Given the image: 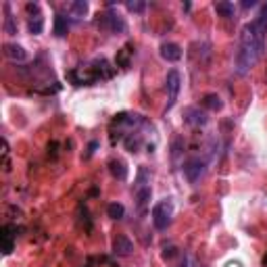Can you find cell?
Instances as JSON below:
<instances>
[{
	"instance_id": "27",
	"label": "cell",
	"mask_w": 267,
	"mask_h": 267,
	"mask_svg": "<svg viewBox=\"0 0 267 267\" xmlns=\"http://www.w3.org/2000/svg\"><path fill=\"white\" fill-rule=\"evenodd\" d=\"M263 263H265V267H267V255H265V261H263Z\"/></svg>"
},
{
	"instance_id": "12",
	"label": "cell",
	"mask_w": 267,
	"mask_h": 267,
	"mask_svg": "<svg viewBox=\"0 0 267 267\" xmlns=\"http://www.w3.org/2000/svg\"><path fill=\"white\" fill-rule=\"evenodd\" d=\"M5 57L9 61H13V63H17V61L21 63V61L27 59V52H25L23 46H19V44H5Z\"/></svg>"
},
{
	"instance_id": "14",
	"label": "cell",
	"mask_w": 267,
	"mask_h": 267,
	"mask_svg": "<svg viewBox=\"0 0 267 267\" xmlns=\"http://www.w3.org/2000/svg\"><path fill=\"white\" fill-rule=\"evenodd\" d=\"M109 171H111V176L117 178V180H125V178H128V167H125V163L119 161V159L109 161Z\"/></svg>"
},
{
	"instance_id": "4",
	"label": "cell",
	"mask_w": 267,
	"mask_h": 267,
	"mask_svg": "<svg viewBox=\"0 0 267 267\" xmlns=\"http://www.w3.org/2000/svg\"><path fill=\"white\" fill-rule=\"evenodd\" d=\"M171 217H174V202L169 198L161 200L159 205H154L152 209V224L156 230H165L171 224Z\"/></svg>"
},
{
	"instance_id": "3",
	"label": "cell",
	"mask_w": 267,
	"mask_h": 267,
	"mask_svg": "<svg viewBox=\"0 0 267 267\" xmlns=\"http://www.w3.org/2000/svg\"><path fill=\"white\" fill-rule=\"evenodd\" d=\"M134 194H136L138 209L144 213L146 207H148L150 194H152V190H150V176H148L146 167H140V169H138V180H136V184H134Z\"/></svg>"
},
{
	"instance_id": "1",
	"label": "cell",
	"mask_w": 267,
	"mask_h": 267,
	"mask_svg": "<svg viewBox=\"0 0 267 267\" xmlns=\"http://www.w3.org/2000/svg\"><path fill=\"white\" fill-rule=\"evenodd\" d=\"M265 36H267V5L261 9L257 17L246 23L240 31V48L236 55V73L246 75L257 65L265 50Z\"/></svg>"
},
{
	"instance_id": "13",
	"label": "cell",
	"mask_w": 267,
	"mask_h": 267,
	"mask_svg": "<svg viewBox=\"0 0 267 267\" xmlns=\"http://www.w3.org/2000/svg\"><path fill=\"white\" fill-rule=\"evenodd\" d=\"M27 27H29V31H31V34H34V36H40L42 31H44V17H42L40 9H38L36 13H31V15H29Z\"/></svg>"
},
{
	"instance_id": "20",
	"label": "cell",
	"mask_w": 267,
	"mask_h": 267,
	"mask_svg": "<svg viewBox=\"0 0 267 267\" xmlns=\"http://www.w3.org/2000/svg\"><path fill=\"white\" fill-rule=\"evenodd\" d=\"M106 213H109L111 219H123L125 209H123V205H119V202H111V205L106 207Z\"/></svg>"
},
{
	"instance_id": "10",
	"label": "cell",
	"mask_w": 267,
	"mask_h": 267,
	"mask_svg": "<svg viewBox=\"0 0 267 267\" xmlns=\"http://www.w3.org/2000/svg\"><path fill=\"white\" fill-rule=\"evenodd\" d=\"M15 228L13 226H3L0 230V242H3V255H11L15 246Z\"/></svg>"
},
{
	"instance_id": "7",
	"label": "cell",
	"mask_w": 267,
	"mask_h": 267,
	"mask_svg": "<svg viewBox=\"0 0 267 267\" xmlns=\"http://www.w3.org/2000/svg\"><path fill=\"white\" fill-rule=\"evenodd\" d=\"M205 171H207V163L202 159H190L184 165V176L190 184H196L202 176H205Z\"/></svg>"
},
{
	"instance_id": "15",
	"label": "cell",
	"mask_w": 267,
	"mask_h": 267,
	"mask_svg": "<svg viewBox=\"0 0 267 267\" xmlns=\"http://www.w3.org/2000/svg\"><path fill=\"white\" fill-rule=\"evenodd\" d=\"M67 29H69L67 17H65V15H57V17H55V36L63 38V36L67 34Z\"/></svg>"
},
{
	"instance_id": "16",
	"label": "cell",
	"mask_w": 267,
	"mask_h": 267,
	"mask_svg": "<svg viewBox=\"0 0 267 267\" xmlns=\"http://www.w3.org/2000/svg\"><path fill=\"white\" fill-rule=\"evenodd\" d=\"M215 11H217V15H222V17H226V19L234 17V5H232V3H228V0H222V3H215Z\"/></svg>"
},
{
	"instance_id": "22",
	"label": "cell",
	"mask_w": 267,
	"mask_h": 267,
	"mask_svg": "<svg viewBox=\"0 0 267 267\" xmlns=\"http://www.w3.org/2000/svg\"><path fill=\"white\" fill-rule=\"evenodd\" d=\"M125 7H128V11H132V13H142L146 9V3H142V0H136V3H128Z\"/></svg>"
},
{
	"instance_id": "26",
	"label": "cell",
	"mask_w": 267,
	"mask_h": 267,
	"mask_svg": "<svg viewBox=\"0 0 267 267\" xmlns=\"http://www.w3.org/2000/svg\"><path fill=\"white\" fill-rule=\"evenodd\" d=\"M242 7H244V9H248V7H255V3H253V0H250V3L246 0V3H242Z\"/></svg>"
},
{
	"instance_id": "6",
	"label": "cell",
	"mask_w": 267,
	"mask_h": 267,
	"mask_svg": "<svg viewBox=\"0 0 267 267\" xmlns=\"http://www.w3.org/2000/svg\"><path fill=\"white\" fill-rule=\"evenodd\" d=\"M96 23L100 29H106V31H111V34H121V31H125V21L117 13H111V11L100 13Z\"/></svg>"
},
{
	"instance_id": "21",
	"label": "cell",
	"mask_w": 267,
	"mask_h": 267,
	"mask_svg": "<svg viewBox=\"0 0 267 267\" xmlns=\"http://www.w3.org/2000/svg\"><path fill=\"white\" fill-rule=\"evenodd\" d=\"M11 150H9V144H7V140H3V167H5V171H9L11 169Z\"/></svg>"
},
{
	"instance_id": "25",
	"label": "cell",
	"mask_w": 267,
	"mask_h": 267,
	"mask_svg": "<svg viewBox=\"0 0 267 267\" xmlns=\"http://www.w3.org/2000/svg\"><path fill=\"white\" fill-rule=\"evenodd\" d=\"M226 267H242V263H240V261H230Z\"/></svg>"
},
{
	"instance_id": "2",
	"label": "cell",
	"mask_w": 267,
	"mask_h": 267,
	"mask_svg": "<svg viewBox=\"0 0 267 267\" xmlns=\"http://www.w3.org/2000/svg\"><path fill=\"white\" fill-rule=\"evenodd\" d=\"M113 71L109 69V63L106 59H96L88 63V65H80L77 69L69 71V80L75 84V86H90L98 80H106V77H111Z\"/></svg>"
},
{
	"instance_id": "17",
	"label": "cell",
	"mask_w": 267,
	"mask_h": 267,
	"mask_svg": "<svg viewBox=\"0 0 267 267\" xmlns=\"http://www.w3.org/2000/svg\"><path fill=\"white\" fill-rule=\"evenodd\" d=\"M202 104H205L209 111H219V109L224 106V102H222V98L217 96V94H207L205 98H202Z\"/></svg>"
},
{
	"instance_id": "9",
	"label": "cell",
	"mask_w": 267,
	"mask_h": 267,
	"mask_svg": "<svg viewBox=\"0 0 267 267\" xmlns=\"http://www.w3.org/2000/svg\"><path fill=\"white\" fill-rule=\"evenodd\" d=\"M113 253L117 255V257H130L132 253H134V244H132V240L128 238V236H117L115 240H113Z\"/></svg>"
},
{
	"instance_id": "19",
	"label": "cell",
	"mask_w": 267,
	"mask_h": 267,
	"mask_svg": "<svg viewBox=\"0 0 267 267\" xmlns=\"http://www.w3.org/2000/svg\"><path fill=\"white\" fill-rule=\"evenodd\" d=\"M5 13H7V17H5V31H7L9 36H15V34H17V27H15V23H13L11 5H5Z\"/></svg>"
},
{
	"instance_id": "5",
	"label": "cell",
	"mask_w": 267,
	"mask_h": 267,
	"mask_svg": "<svg viewBox=\"0 0 267 267\" xmlns=\"http://www.w3.org/2000/svg\"><path fill=\"white\" fill-rule=\"evenodd\" d=\"M165 88H167V106H165V113L171 111L178 100V94H180V88H182V77L176 69H171L167 73V80H165Z\"/></svg>"
},
{
	"instance_id": "18",
	"label": "cell",
	"mask_w": 267,
	"mask_h": 267,
	"mask_svg": "<svg viewBox=\"0 0 267 267\" xmlns=\"http://www.w3.org/2000/svg\"><path fill=\"white\" fill-rule=\"evenodd\" d=\"M69 11H71V15H75V17H84L88 13V3L86 0H75V3L69 5Z\"/></svg>"
},
{
	"instance_id": "11",
	"label": "cell",
	"mask_w": 267,
	"mask_h": 267,
	"mask_svg": "<svg viewBox=\"0 0 267 267\" xmlns=\"http://www.w3.org/2000/svg\"><path fill=\"white\" fill-rule=\"evenodd\" d=\"M161 57L169 63H176L182 59V48L174 42H165V44H161Z\"/></svg>"
},
{
	"instance_id": "24",
	"label": "cell",
	"mask_w": 267,
	"mask_h": 267,
	"mask_svg": "<svg viewBox=\"0 0 267 267\" xmlns=\"http://www.w3.org/2000/svg\"><path fill=\"white\" fill-rule=\"evenodd\" d=\"M96 148H98V142H92V144L88 146V154H86V156H90V154H92L94 150H96Z\"/></svg>"
},
{
	"instance_id": "23",
	"label": "cell",
	"mask_w": 267,
	"mask_h": 267,
	"mask_svg": "<svg viewBox=\"0 0 267 267\" xmlns=\"http://www.w3.org/2000/svg\"><path fill=\"white\" fill-rule=\"evenodd\" d=\"M182 267H194V261H192V257H184V263H182Z\"/></svg>"
},
{
	"instance_id": "8",
	"label": "cell",
	"mask_w": 267,
	"mask_h": 267,
	"mask_svg": "<svg viewBox=\"0 0 267 267\" xmlns=\"http://www.w3.org/2000/svg\"><path fill=\"white\" fill-rule=\"evenodd\" d=\"M184 121L188 125H194V128H198V125H207L209 117L205 111H200L198 106H188L186 111H184Z\"/></svg>"
}]
</instances>
